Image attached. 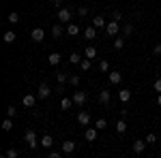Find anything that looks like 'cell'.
Returning <instances> with one entry per match:
<instances>
[{
    "mask_svg": "<svg viewBox=\"0 0 161 158\" xmlns=\"http://www.w3.org/2000/svg\"><path fill=\"white\" fill-rule=\"evenodd\" d=\"M120 30L123 28L118 26V22H108V26H105V34H110V37H116Z\"/></svg>",
    "mask_w": 161,
    "mask_h": 158,
    "instance_id": "obj_4",
    "label": "cell"
},
{
    "mask_svg": "<svg viewBox=\"0 0 161 158\" xmlns=\"http://www.w3.org/2000/svg\"><path fill=\"white\" fill-rule=\"evenodd\" d=\"M47 158H62V154H60V152H50V156H47Z\"/></svg>",
    "mask_w": 161,
    "mask_h": 158,
    "instance_id": "obj_42",
    "label": "cell"
},
{
    "mask_svg": "<svg viewBox=\"0 0 161 158\" xmlns=\"http://www.w3.org/2000/svg\"><path fill=\"white\" fill-rule=\"evenodd\" d=\"M58 22H60V24H71V11H69L67 7L58 9Z\"/></svg>",
    "mask_w": 161,
    "mask_h": 158,
    "instance_id": "obj_3",
    "label": "cell"
},
{
    "mask_svg": "<svg viewBox=\"0 0 161 158\" xmlns=\"http://www.w3.org/2000/svg\"><path fill=\"white\" fill-rule=\"evenodd\" d=\"M35 103H37V96H35V94H26V96L22 98V105L28 107V109H32V107H35Z\"/></svg>",
    "mask_w": 161,
    "mask_h": 158,
    "instance_id": "obj_7",
    "label": "cell"
},
{
    "mask_svg": "<svg viewBox=\"0 0 161 158\" xmlns=\"http://www.w3.org/2000/svg\"><path fill=\"white\" fill-rule=\"evenodd\" d=\"M52 37H54V38H60L62 37V24L52 26Z\"/></svg>",
    "mask_w": 161,
    "mask_h": 158,
    "instance_id": "obj_22",
    "label": "cell"
},
{
    "mask_svg": "<svg viewBox=\"0 0 161 158\" xmlns=\"http://www.w3.org/2000/svg\"><path fill=\"white\" fill-rule=\"evenodd\" d=\"M153 88H155V90H157V92H159V94H161V79H157V81L153 84Z\"/></svg>",
    "mask_w": 161,
    "mask_h": 158,
    "instance_id": "obj_40",
    "label": "cell"
},
{
    "mask_svg": "<svg viewBox=\"0 0 161 158\" xmlns=\"http://www.w3.org/2000/svg\"><path fill=\"white\" fill-rule=\"evenodd\" d=\"M15 38H17V34H15L13 30H7V32H4V43H13Z\"/></svg>",
    "mask_w": 161,
    "mask_h": 158,
    "instance_id": "obj_25",
    "label": "cell"
},
{
    "mask_svg": "<svg viewBox=\"0 0 161 158\" xmlns=\"http://www.w3.org/2000/svg\"><path fill=\"white\" fill-rule=\"evenodd\" d=\"M60 60H62V56L58 54V51H54V54H50V56H47V64H52V66H58V64H60Z\"/></svg>",
    "mask_w": 161,
    "mask_h": 158,
    "instance_id": "obj_9",
    "label": "cell"
},
{
    "mask_svg": "<svg viewBox=\"0 0 161 158\" xmlns=\"http://www.w3.org/2000/svg\"><path fill=\"white\" fill-rule=\"evenodd\" d=\"M30 38H32L35 43H41V41L45 38V30H43V28H32V32H30Z\"/></svg>",
    "mask_w": 161,
    "mask_h": 158,
    "instance_id": "obj_5",
    "label": "cell"
},
{
    "mask_svg": "<svg viewBox=\"0 0 161 158\" xmlns=\"http://www.w3.org/2000/svg\"><path fill=\"white\" fill-rule=\"evenodd\" d=\"M118 100H120V103H129V100H131V92H129L127 88H123V90L118 92Z\"/></svg>",
    "mask_w": 161,
    "mask_h": 158,
    "instance_id": "obj_15",
    "label": "cell"
},
{
    "mask_svg": "<svg viewBox=\"0 0 161 158\" xmlns=\"http://www.w3.org/2000/svg\"><path fill=\"white\" fill-rule=\"evenodd\" d=\"M110 100H112L110 90H101V92H99V103H103V105H108Z\"/></svg>",
    "mask_w": 161,
    "mask_h": 158,
    "instance_id": "obj_17",
    "label": "cell"
},
{
    "mask_svg": "<svg viewBox=\"0 0 161 158\" xmlns=\"http://www.w3.org/2000/svg\"><path fill=\"white\" fill-rule=\"evenodd\" d=\"M144 141H146L148 145H153V143H157V135H155V133H148V135H146V139H144Z\"/></svg>",
    "mask_w": 161,
    "mask_h": 158,
    "instance_id": "obj_32",
    "label": "cell"
},
{
    "mask_svg": "<svg viewBox=\"0 0 161 158\" xmlns=\"http://www.w3.org/2000/svg\"><path fill=\"white\" fill-rule=\"evenodd\" d=\"M108 81H110L112 85H118L123 81V75L118 73V71H110V73H108Z\"/></svg>",
    "mask_w": 161,
    "mask_h": 158,
    "instance_id": "obj_6",
    "label": "cell"
},
{
    "mask_svg": "<svg viewBox=\"0 0 161 158\" xmlns=\"http://www.w3.org/2000/svg\"><path fill=\"white\" fill-rule=\"evenodd\" d=\"M69 84L77 88V85H80V75H71V77H69Z\"/></svg>",
    "mask_w": 161,
    "mask_h": 158,
    "instance_id": "obj_34",
    "label": "cell"
},
{
    "mask_svg": "<svg viewBox=\"0 0 161 158\" xmlns=\"http://www.w3.org/2000/svg\"><path fill=\"white\" fill-rule=\"evenodd\" d=\"M73 103L75 105H84V103H86V92H82V90H77V92H75L73 96Z\"/></svg>",
    "mask_w": 161,
    "mask_h": 158,
    "instance_id": "obj_8",
    "label": "cell"
},
{
    "mask_svg": "<svg viewBox=\"0 0 161 158\" xmlns=\"http://www.w3.org/2000/svg\"><path fill=\"white\" fill-rule=\"evenodd\" d=\"M116 133H120V135L127 133V122H125V120H118V122H116Z\"/></svg>",
    "mask_w": 161,
    "mask_h": 158,
    "instance_id": "obj_24",
    "label": "cell"
},
{
    "mask_svg": "<svg viewBox=\"0 0 161 158\" xmlns=\"http://www.w3.org/2000/svg\"><path fill=\"white\" fill-rule=\"evenodd\" d=\"M77 15H80V17H86V15H88V9H86V7H80V9H77Z\"/></svg>",
    "mask_w": 161,
    "mask_h": 158,
    "instance_id": "obj_38",
    "label": "cell"
},
{
    "mask_svg": "<svg viewBox=\"0 0 161 158\" xmlns=\"http://www.w3.org/2000/svg\"><path fill=\"white\" fill-rule=\"evenodd\" d=\"M84 139H86V141H95V139H97V128H88V126H86V130H84Z\"/></svg>",
    "mask_w": 161,
    "mask_h": 158,
    "instance_id": "obj_16",
    "label": "cell"
},
{
    "mask_svg": "<svg viewBox=\"0 0 161 158\" xmlns=\"http://www.w3.org/2000/svg\"><path fill=\"white\" fill-rule=\"evenodd\" d=\"M73 105H75L73 98H69V96H64V98L60 100V109H62V111H69L71 107H73Z\"/></svg>",
    "mask_w": 161,
    "mask_h": 158,
    "instance_id": "obj_13",
    "label": "cell"
},
{
    "mask_svg": "<svg viewBox=\"0 0 161 158\" xmlns=\"http://www.w3.org/2000/svg\"><path fill=\"white\" fill-rule=\"evenodd\" d=\"M52 4H54V7H60V9H62V0H52Z\"/></svg>",
    "mask_w": 161,
    "mask_h": 158,
    "instance_id": "obj_43",
    "label": "cell"
},
{
    "mask_svg": "<svg viewBox=\"0 0 161 158\" xmlns=\"http://www.w3.org/2000/svg\"><path fill=\"white\" fill-rule=\"evenodd\" d=\"M24 139H26V143L30 145V150H37L41 143H39V139H37V133L35 130H26L24 133Z\"/></svg>",
    "mask_w": 161,
    "mask_h": 158,
    "instance_id": "obj_1",
    "label": "cell"
},
{
    "mask_svg": "<svg viewBox=\"0 0 161 158\" xmlns=\"http://www.w3.org/2000/svg\"><path fill=\"white\" fill-rule=\"evenodd\" d=\"M125 47V37H116L114 41V49H123Z\"/></svg>",
    "mask_w": 161,
    "mask_h": 158,
    "instance_id": "obj_30",
    "label": "cell"
},
{
    "mask_svg": "<svg viewBox=\"0 0 161 158\" xmlns=\"http://www.w3.org/2000/svg\"><path fill=\"white\" fill-rule=\"evenodd\" d=\"M157 105H159V107H161V94H159V96H157Z\"/></svg>",
    "mask_w": 161,
    "mask_h": 158,
    "instance_id": "obj_44",
    "label": "cell"
},
{
    "mask_svg": "<svg viewBox=\"0 0 161 158\" xmlns=\"http://www.w3.org/2000/svg\"><path fill=\"white\" fill-rule=\"evenodd\" d=\"M84 54H86L88 60H92V58H97V47H95V45H88V47L84 49Z\"/></svg>",
    "mask_w": 161,
    "mask_h": 158,
    "instance_id": "obj_19",
    "label": "cell"
},
{
    "mask_svg": "<svg viewBox=\"0 0 161 158\" xmlns=\"http://www.w3.org/2000/svg\"><path fill=\"white\" fill-rule=\"evenodd\" d=\"M146 145H148L146 141H142V139H137L136 143H133V152H136V154H142V152L146 150Z\"/></svg>",
    "mask_w": 161,
    "mask_h": 158,
    "instance_id": "obj_14",
    "label": "cell"
},
{
    "mask_svg": "<svg viewBox=\"0 0 161 158\" xmlns=\"http://www.w3.org/2000/svg\"><path fill=\"white\" fill-rule=\"evenodd\" d=\"M67 32H69L71 37H77V34H80V26L73 24V22H71V24H67Z\"/></svg>",
    "mask_w": 161,
    "mask_h": 158,
    "instance_id": "obj_21",
    "label": "cell"
},
{
    "mask_svg": "<svg viewBox=\"0 0 161 158\" xmlns=\"http://www.w3.org/2000/svg\"><path fill=\"white\" fill-rule=\"evenodd\" d=\"M133 34V24H125L123 26V37H131Z\"/></svg>",
    "mask_w": 161,
    "mask_h": 158,
    "instance_id": "obj_27",
    "label": "cell"
},
{
    "mask_svg": "<svg viewBox=\"0 0 161 158\" xmlns=\"http://www.w3.org/2000/svg\"><path fill=\"white\" fill-rule=\"evenodd\" d=\"M56 81H58V85H64V81H69V75L67 73H58L56 75Z\"/></svg>",
    "mask_w": 161,
    "mask_h": 158,
    "instance_id": "obj_28",
    "label": "cell"
},
{
    "mask_svg": "<svg viewBox=\"0 0 161 158\" xmlns=\"http://www.w3.org/2000/svg\"><path fill=\"white\" fill-rule=\"evenodd\" d=\"M90 64H92V60H88V58H84L80 66H82V71H88V69H90Z\"/></svg>",
    "mask_w": 161,
    "mask_h": 158,
    "instance_id": "obj_36",
    "label": "cell"
},
{
    "mask_svg": "<svg viewBox=\"0 0 161 158\" xmlns=\"http://www.w3.org/2000/svg\"><path fill=\"white\" fill-rule=\"evenodd\" d=\"M84 37H86L88 41H92V38L97 37V28H95V26H88L86 30H84Z\"/></svg>",
    "mask_w": 161,
    "mask_h": 158,
    "instance_id": "obj_18",
    "label": "cell"
},
{
    "mask_svg": "<svg viewBox=\"0 0 161 158\" xmlns=\"http://www.w3.org/2000/svg\"><path fill=\"white\" fill-rule=\"evenodd\" d=\"M92 26H95V28H103V30H105L108 22H105V17H103V15H95V19H92Z\"/></svg>",
    "mask_w": 161,
    "mask_h": 158,
    "instance_id": "obj_12",
    "label": "cell"
},
{
    "mask_svg": "<svg viewBox=\"0 0 161 158\" xmlns=\"http://www.w3.org/2000/svg\"><path fill=\"white\" fill-rule=\"evenodd\" d=\"M19 156V152L15 150V147H11V150H7V158H17Z\"/></svg>",
    "mask_w": 161,
    "mask_h": 158,
    "instance_id": "obj_35",
    "label": "cell"
},
{
    "mask_svg": "<svg viewBox=\"0 0 161 158\" xmlns=\"http://www.w3.org/2000/svg\"><path fill=\"white\" fill-rule=\"evenodd\" d=\"M11 128H13V118H7L2 122V130H11Z\"/></svg>",
    "mask_w": 161,
    "mask_h": 158,
    "instance_id": "obj_31",
    "label": "cell"
},
{
    "mask_svg": "<svg viewBox=\"0 0 161 158\" xmlns=\"http://www.w3.org/2000/svg\"><path fill=\"white\" fill-rule=\"evenodd\" d=\"M7 19H9V24H13V26H15L17 22H19V13H17V11H11V13H9V17H7Z\"/></svg>",
    "mask_w": 161,
    "mask_h": 158,
    "instance_id": "obj_23",
    "label": "cell"
},
{
    "mask_svg": "<svg viewBox=\"0 0 161 158\" xmlns=\"http://www.w3.org/2000/svg\"><path fill=\"white\" fill-rule=\"evenodd\" d=\"M62 152H64V154L75 152V143H73V141H62Z\"/></svg>",
    "mask_w": 161,
    "mask_h": 158,
    "instance_id": "obj_20",
    "label": "cell"
},
{
    "mask_svg": "<svg viewBox=\"0 0 161 158\" xmlns=\"http://www.w3.org/2000/svg\"><path fill=\"white\" fill-rule=\"evenodd\" d=\"M50 94H52V88L47 85V81H41V84H39V88H37V98L47 100V98H50Z\"/></svg>",
    "mask_w": 161,
    "mask_h": 158,
    "instance_id": "obj_2",
    "label": "cell"
},
{
    "mask_svg": "<svg viewBox=\"0 0 161 158\" xmlns=\"http://www.w3.org/2000/svg\"><path fill=\"white\" fill-rule=\"evenodd\" d=\"M123 19V13L120 11H112V22H120Z\"/></svg>",
    "mask_w": 161,
    "mask_h": 158,
    "instance_id": "obj_37",
    "label": "cell"
},
{
    "mask_svg": "<svg viewBox=\"0 0 161 158\" xmlns=\"http://www.w3.org/2000/svg\"><path fill=\"white\" fill-rule=\"evenodd\" d=\"M69 62H71V64H82V56H80L77 51H73V54L69 56Z\"/></svg>",
    "mask_w": 161,
    "mask_h": 158,
    "instance_id": "obj_26",
    "label": "cell"
},
{
    "mask_svg": "<svg viewBox=\"0 0 161 158\" xmlns=\"http://www.w3.org/2000/svg\"><path fill=\"white\" fill-rule=\"evenodd\" d=\"M77 122H80L82 126H88V124H90V113H86V111H80V113H77Z\"/></svg>",
    "mask_w": 161,
    "mask_h": 158,
    "instance_id": "obj_11",
    "label": "cell"
},
{
    "mask_svg": "<svg viewBox=\"0 0 161 158\" xmlns=\"http://www.w3.org/2000/svg\"><path fill=\"white\" fill-rule=\"evenodd\" d=\"M153 51H155V56H161V43H157V45H155V49H153Z\"/></svg>",
    "mask_w": 161,
    "mask_h": 158,
    "instance_id": "obj_41",
    "label": "cell"
},
{
    "mask_svg": "<svg viewBox=\"0 0 161 158\" xmlns=\"http://www.w3.org/2000/svg\"><path fill=\"white\" fill-rule=\"evenodd\" d=\"M105 126H108V120H105V118H99L97 124H95V128H97V130H103Z\"/></svg>",
    "mask_w": 161,
    "mask_h": 158,
    "instance_id": "obj_29",
    "label": "cell"
},
{
    "mask_svg": "<svg viewBox=\"0 0 161 158\" xmlns=\"http://www.w3.org/2000/svg\"><path fill=\"white\" fill-rule=\"evenodd\" d=\"M99 69H101V71H103V73H110V62L101 60V62H99Z\"/></svg>",
    "mask_w": 161,
    "mask_h": 158,
    "instance_id": "obj_33",
    "label": "cell"
},
{
    "mask_svg": "<svg viewBox=\"0 0 161 158\" xmlns=\"http://www.w3.org/2000/svg\"><path fill=\"white\" fill-rule=\"evenodd\" d=\"M15 113H17V111H15V107H9V109H7V115H9V118H15Z\"/></svg>",
    "mask_w": 161,
    "mask_h": 158,
    "instance_id": "obj_39",
    "label": "cell"
},
{
    "mask_svg": "<svg viewBox=\"0 0 161 158\" xmlns=\"http://www.w3.org/2000/svg\"><path fill=\"white\" fill-rule=\"evenodd\" d=\"M39 143H41V147H52L54 145V137H52V135H43V137L39 139Z\"/></svg>",
    "mask_w": 161,
    "mask_h": 158,
    "instance_id": "obj_10",
    "label": "cell"
}]
</instances>
